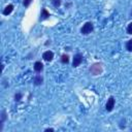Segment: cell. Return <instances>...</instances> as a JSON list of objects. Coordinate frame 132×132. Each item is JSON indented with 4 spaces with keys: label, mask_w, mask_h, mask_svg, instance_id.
<instances>
[{
    "label": "cell",
    "mask_w": 132,
    "mask_h": 132,
    "mask_svg": "<svg viewBox=\"0 0 132 132\" xmlns=\"http://www.w3.org/2000/svg\"><path fill=\"white\" fill-rule=\"evenodd\" d=\"M93 29H94V27H93V24L91 23V22H87L84 26H83V28H82V33L83 34H85V35H87V34H89V33H91L92 31H93Z\"/></svg>",
    "instance_id": "obj_1"
},
{
    "label": "cell",
    "mask_w": 132,
    "mask_h": 132,
    "mask_svg": "<svg viewBox=\"0 0 132 132\" xmlns=\"http://www.w3.org/2000/svg\"><path fill=\"white\" fill-rule=\"evenodd\" d=\"M101 71H102V67H101V64H99V63H95L90 68V72L93 75H98L99 73H101Z\"/></svg>",
    "instance_id": "obj_2"
},
{
    "label": "cell",
    "mask_w": 132,
    "mask_h": 132,
    "mask_svg": "<svg viewBox=\"0 0 132 132\" xmlns=\"http://www.w3.org/2000/svg\"><path fill=\"white\" fill-rule=\"evenodd\" d=\"M114 107H115V98H114L113 96H110V97L108 98L107 102H106L105 108H106L107 111H111V110L114 109Z\"/></svg>",
    "instance_id": "obj_3"
},
{
    "label": "cell",
    "mask_w": 132,
    "mask_h": 132,
    "mask_svg": "<svg viewBox=\"0 0 132 132\" xmlns=\"http://www.w3.org/2000/svg\"><path fill=\"white\" fill-rule=\"evenodd\" d=\"M82 62H83V56H82L80 54H76V55L74 56V58H73L72 65H73V67H77Z\"/></svg>",
    "instance_id": "obj_4"
},
{
    "label": "cell",
    "mask_w": 132,
    "mask_h": 132,
    "mask_svg": "<svg viewBox=\"0 0 132 132\" xmlns=\"http://www.w3.org/2000/svg\"><path fill=\"white\" fill-rule=\"evenodd\" d=\"M42 58L45 59L46 61L50 62V61H52V60H53V58H54V53H53V52H51V51H47V52L43 53Z\"/></svg>",
    "instance_id": "obj_5"
},
{
    "label": "cell",
    "mask_w": 132,
    "mask_h": 132,
    "mask_svg": "<svg viewBox=\"0 0 132 132\" xmlns=\"http://www.w3.org/2000/svg\"><path fill=\"white\" fill-rule=\"evenodd\" d=\"M13 11H14V5H13V4H9V5H7V6L4 8L3 15H4V16H8L9 14H12Z\"/></svg>",
    "instance_id": "obj_6"
},
{
    "label": "cell",
    "mask_w": 132,
    "mask_h": 132,
    "mask_svg": "<svg viewBox=\"0 0 132 132\" xmlns=\"http://www.w3.org/2000/svg\"><path fill=\"white\" fill-rule=\"evenodd\" d=\"M42 69H43V65H42V63H41V62H39V61L35 62V64H34V70H35L36 72H40Z\"/></svg>",
    "instance_id": "obj_7"
},
{
    "label": "cell",
    "mask_w": 132,
    "mask_h": 132,
    "mask_svg": "<svg viewBox=\"0 0 132 132\" xmlns=\"http://www.w3.org/2000/svg\"><path fill=\"white\" fill-rule=\"evenodd\" d=\"M41 84H42V77H41L40 75H37V76L34 78V85L39 86V85H41Z\"/></svg>",
    "instance_id": "obj_8"
},
{
    "label": "cell",
    "mask_w": 132,
    "mask_h": 132,
    "mask_svg": "<svg viewBox=\"0 0 132 132\" xmlns=\"http://www.w3.org/2000/svg\"><path fill=\"white\" fill-rule=\"evenodd\" d=\"M41 17H42V19H47V18H49V17H50V14L48 13V11H47V9L43 8V9L41 11Z\"/></svg>",
    "instance_id": "obj_9"
},
{
    "label": "cell",
    "mask_w": 132,
    "mask_h": 132,
    "mask_svg": "<svg viewBox=\"0 0 132 132\" xmlns=\"http://www.w3.org/2000/svg\"><path fill=\"white\" fill-rule=\"evenodd\" d=\"M126 49H127L129 52H132V39H130V40L126 43Z\"/></svg>",
    "instance_id": "obj_10"
},
{
    "label": "cell",
    "mask_w": 132,
    "mask_h": 132,
    "mask_svg": "<svg viewBox=\"0 0 132 132\" xmlns=\"http://www.w3.org/2000/svg\"><path fill=\"white\" fill-rule=\"evenodd\" d=\"M52 3L55 7H59L61 5V0H52Z\"/></svg>",
    "instance_id": "obj_11"
},
{
    "label": "cell",
    "mask_w": 132,
    "mask_h": 132,
    "mask_svg": "<svg viewBox=\"0 0 132 132\" xmlns=\"http://www.w3.org/2000/svg\"><path fill=\"white\" fill-rule=\"evenodd\" d=\"M61 61H62V63H68L69 62V57L67 55H63L62 58H61Z\"/></svg>",
    "instance_id": "obj_12"
},
{
    "label": "cell",
    "mask_w": 132,
    "mask_h": 132,
    "mask_svg": "<svg viewBox=\"0 0 132 132\" xmlns=\"http://www.w3.org/2000/svg\"><path fill=\"white\" fill-rule=\"evenodd\" d=\"M32 2V0H24V2H23V4H24V6L25 7H28L29 5H30V3Z\"/></svg>",
    "instance_id": "obj_13"
},
{
    "label": "cell",
    "mask_w": 132,
    "mask_h": 132,
    "mask_svg": "<svg viewBox=\"0 0 132 132\" xmlns=\"http://www.w3.org/2000/svg\"><path fill=\"white\" fill-rule=\"evenodd\" d=\"M127 33L128 34H132V23H130L127 27Z\"/></svg>",
    "instance_id": "obj_14"
},
{
    "label": "cell",
    "mask_w": 132,
    "mask_h": 132,
    "mask_svg": "<svg viewBox=\"0 0 132 132\" xmlns=\"http://www.w3.org/2000/svg\"><path fill=\"white\" fill-rule=\"evenodd\" d=\"M5 119H6V113L3 110L2 111V116H1V124H3V122L5 121Z\"/></svg>",
    "instance_id": "obj_15"
},
{
    "label": "cell",
    "mask_w": 132,
    "mask_h": 132,
    "mask_svg": "<svg viewBox=\"0 0 132 132\" xmlns=\"http://www.w3.org/2000/svg\"><path fill=\"white\" fill-rule=\"evenodd\" d=\"M21 98H22V94H21V93L16 94V96H15V100H16V101H20Z\"/></svg>",
    "instance_id": "obj_16"
},
{
    "label": "cell",
    "mask_w": 132,
    "mask_h": 132,
    "mask_svg": "<svg viewBox=\"0 0 132 132\" xmlns=\"http://www.w3.org/2000/svg\"><path fill=\"white\" fill-rule=\"evenodd\" d=\"M46 131H47V132H49V131H54V129H52V128H48V129H46Z\"/></svg>",
    "instance_id": "obj_17"
},
{
    "label": "cell",
    "mask_w": 132,
    "mask_h": 132,
    "mask_svg": "<svg viewBox=\"0 0 132 132\" xmlns=\"http://www.w3.org/2000/svg\"><path fill=\"white\" fill-rule=\"evenodd\" d=\"M131 15H132V12H131Z\"/></svg>",
    "instance_id": "obj_18"
}]
</instances>
